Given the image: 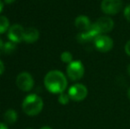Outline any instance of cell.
<instances>
[{"mask_svg":"<svg viewBox=\"0 0 130 129\" xmlns=\"http://www.w3.org/2000/svg\"><path fill=\"white\" fill-rule=\"evenodd\" d=\"M4 72H5V65L0 60V75H1L2 73H4Z\"/></svg>","mask_w":130,"mask_h":129,"instance_id":"cell-20","label":"cell"},{"mask_svg":"<svg viewBox=\"0 0 130 129\" xmlns=\"http://www.w3.org/2000/svg\"><path fill=\"white\" fill-rule=\"evenodd\" d=\"M84 72H85L84 65L80 61L74 60L67 65V74L71 81H76L80 80L83 77Z\"/></svg>","mask_w":130,"mask_h":129,"instance_id":"cell-3","label":"cell"},{"mask_svg":"<svg viewBox=\"0 0 130 129\" xmlns=\"http://www.w3.org/2000/svg\"><path fill=\"white\" fill-rule=\"evenodd\" d=\"M125 51L126 53H127V55L130 56V40L128 42H127V43H126L125 45Z\"/></svg>","mask_w":130,"mask_h":129,"instance_id":"cell-19","label":"cell"},{"mask_svg":"<svg viewBox=\"0 0 130 129\" xmlns=\"http://www.w3.org/2000/svg\"><path fill=\"white\" fill-rule=\"evenodd\" d=\"M123 3L121 0H103L101 10L107 15H116L122 10Z\"/></svg>","mask_w":130,"mask_h":129,"instance_id":"cell-4","label":"cell"},{"mask_svg":"<svg viewBox=\"0 0 130 129\" xmlns=\"http://www.w3.org/2000/svg\"><path fill=\"white\" fill-rule=\"evenodd\" d=\"M27 129H32V128H27Z\"/></svg>","mask_w":130,"mask_h":129,"instance_id":"cell-28","label":"cell"},{"mask_svg":"<svg viewBox=\"0 0 130 129\" xmlns=\"http://www.w3.org/2000/svg\"><path fill=\"white\" fill-rule=\"evenodd\" d=\"M69 100H70V97H69L68 94H65V93L59 94V97H58V103H61L63 105L67 104L69 103Z\"/></svg>","mask_w":130,"mask_h":129,"instance_id":"cell-17","label":"cell"},{"mask_svg":"<svg viewBox=\"0 0 130 129\" xmlns=\"http://www.w3.org/2000/svg\"><path fill=\"white\" fill-rule=\"evenodd\" d=\"M74 25L75 27L78 28L80 31H86L89 28H90L91 27V23L90 21H89V18L87 17V16L84 15H80L78 16L77 18L74 21Z\"/></svg>","mask_w":130,"mask_h":129,"instance_id":"cell-11","label":"cell"},{"mask_svg":"<svg viewBox=\"0 0 130 129\" xmlns=\"http://www.w3.org/2000/svg\"><path fill=\"white\" fill-rule=\"evenodd\" d=\"M34 79L32 75L27 72H23L17 76L16 84L18 88L24 92L30 91L34 87Z\"/></svg>","mask_w":130,"mask_h":129,"instance_id":"cell-5","label":"cell"},{"mask_svg":"<svg viewBox=\"0 0 130 129\" xmlns=\"http://www.w3.org/2000/svg\"><path fill=\"white\" fill-rule=\"evenodd\" d=\"M24 35H25V29L21 25L14 24L9 28L8 38L10 41L13 42V43H18L24 41Z\"/></svg>","mask_w":130,"mask_h":129,"instance_id":"cell-9","label":"cell"},{"mask_svg":"<svg viewBox=\"0 0 130 129\" xmlns=\"http://www.w3.org/2000/svg\"><path fill=\"white\" fill-rule=\"evenodd\" d=\"M17 119H18L17 112L14 110H12V109L7 110L5 112V114H4V119H5V121L7 124H10V125L14 124L16 122V120H17Z\"/></svg>","mask_w":130,"mask_h":129,"instance_id":"cell-13","label":"cell"},{"mask_svg":"<svg viewBox=\"0 0 130 129\" xmlns=\"http://www.w3.org/2000/svg\"><path fill=\"white\" fill-rule=\"evenodd\" d=\"M68 95L70 99L75 102H80L84 100L88 96V88L80 83L73 85L68 90Z\"/></svg>","mask_w":130,"mask_h":129,"instance_id":"cell-7","label":"cell"},{"mask_svg":"<svg viewBox=\"0 0 130 129\" xmlns=\"http://www.w3.org/2000/svg\"><path fill=\"white\" fill-rule=\"evenodd\" d=\"M124 16L127 19V21L130 22V5H127L126 8L124 9Z\"/></svg>","mask_w":130,"mask_h":129,"instance_id":"cell-18","label":"cell"},{"mask_svg":"<svg viewBox=\"0 0 130 129\" xmlns=\"http://www.w3.org/2000/svg\"><path fill=\"white\" fill-rule=\"evenodd\" d=\"M2 52H4V43L1 38H0V54H1Z\"/></svg>","mask_w":130,"mask_h":129,"instance_id":"cell-21","label":"cell"},{"mask_svg":"<svg viewBox=\"0 0 130 129\" xmlns=\"http://www.w3.org/2000/svg\"><path fill=\"white\" fill-rule=\"evenodd\" d=\"M127 97H128V98L130 99V88H129L128 91H127Z\"/></svg>","mask_w":130,"mask_h":129,"instance_id":"cell-26","label":"cell"},{"mask_svg":"<svg viewBox=\"0 0 130 129\" xmlns=\"http://www.w3.org/2000/svg\"><path fill=\"white\" fill-rule=\"evenodd\" d=\"M60 59L63 61L64 63H67V64H70L73 60V55L71 52L69 51H64L63 53L60 56Z\"/></svg>","mask_w":130,"mask_h":129,"instance_id":"cell-16","label":"cell"},{"mask_svg":"<svg viewBox=\"0 0 130 129\" xmlns=\"http://www.w3.org/2000/svg\"><path fill=\"white\" fill-rule=\"evenodd\" d=\"M44 86L52 94L64 93L67 87V80L63 72L58 70L49 72L44 77Z\"/></svg>","mask_w":130,"mask_h":129,"instance_id":"cell-1","label":"cell"},{"mask_svg":"<svg viewBox=\"0 0 130 129\" xmlns=\"http://www.w3.org/2000/svg\"><path fill=\"white\" fill-rule=\"evenodd\" d=\"M43 107V102L39 96L36 94H30L25 97L22 103V110L27 115L36 116L42 112Z\"/></svg>","mask_w":130,"mask_h":129,"instance_id":"cell-2","label":"cell"},{"mask_svg":"<svg viewBox=\"0 0 130 129\" xmlns=\"http://www.w3.org/2000/svg\"><path fill=\"white\" fill-rule=\"evenodd\" d=\"M3 8H4V4H3V2H2L1 0H0V12H2Z\"/></svg>","mask_w":130,"mask_h":129,"instance_id":"cell-23","label":"cell"},{"mask_svg":"<svg viewBox=\"0 0 130 129\" xmlns=\"http://www.w3.org/2000/svg\"><path fill=\"white\" fill-rule=\"evenodd\" d=\"M4 1H5L6 4H12V3H13L15 0H4Z\"/></svg>","mask_w":130,"mask_h":129,"instance_id":"cell-24","label":"cell"},{"mask_svg":"<svg viewBox=\"0 0 130 129\" xmlns=\"http://www.w3.org/2000/svg\"><path fill=\"white\" fill-rule=\"evenodd\" d=\"M94 24L96 25V27L101 34L111 32L112 30L113 27H114V22L110 17L98 18Z\"/></svg>","mask_w":130,"mask_h":129,"instance_id":"cell-10","label":"cell"},{"mask_svg":"<svg viewBox=\"0 0 130 129\" xmlns=\"http://www.w3.org/2000/svg\"><path fill=\"white\" fill-rule=\"evenodd\" d=\"M127 72H128V73H129V75H130V65L127 66Z\"/></svg>","mask_w":130,"mask_h":129,"instance_id":"cell-27","label":"cell"},{"mask_svg":"<svg viewBox=\"0 0 130 129\" xmlns=\"http://www.w3.org/2000/svg\"><path fill=\"white\" fill-rule=\"evenodd\" d=\"M9 21L5 16H0V34H4L9 28Z\"/></svg>","mask_w":130,"mask_h":129,"instance_id":"cell-14","label":"cell"},{"mask_svg":"<svg viewBox=\"0 0 130 129\" xmlns=\"http://www.w3.org/2000/svg\"><path fill=\"white\" fill-rule=\"evenodd\" d=\"M94 46L98 51L100 52H108L112 49L113 41L111 37L107 35L100 34L94 41Z\"/></svg>","mask_w":130,"mask_h":129,"instance_id":"cell-8","label":"cell"},{"mask_svg":"<svg viewBox=\"0 0 130 129\" xmlns=\"http://www.w3.org/2000/svg\"><path fill=\"white\" fill-rule=\"evenodd\" d=\"M16 50V43L12 41L4 43V52L6 54H11Z\"/></svg>","mask_w":130,"mask_h":129,"instance_id":"cell-15","label":"cell"},{"mask_svg":"<svg viewBox=\"0 0 130 129\" xmlns=\"http://www.w3.org/2000/svg\"><path fill=\"white\" fill-rule=\"evenodd\" d=\"M101 33L98 29L95 24H92L90 28L86 31H82L77 34V41L80 43H89L90 42H94L98 36L100 35Z\"/></svg>","mask_w":130,"mask_h":129,"instance_id":"cell-6","label":"cell"},{"mask_svg":"<svg viewBox=\"0 0 130 129\" xmlns=\"http://www.w3.org/2000/svg\"><path fill=\"white\" fill-rule=\"evenodd\" d=\"M40 129H52V128H51L50 126H43V127L40 128Z\"/></svg>","mask_w":130,"mask_h":129,"instance_id":"cell-25","label":"cell"},{"mask_svg":"<svg viewBox=\"0 0 130 129\" xmlns=\"http://www.w3.org/2000/svg\"><path fill=\"white\" fill-rule=\"evenodd\" d=\"M0 129H8V127H7V126L5 124L0 122Z\"/></svg>","mask_w":130,"mask_h":129,"instance_id":"cell-22","label":"cell"},{"mask_svg":"<svg viewBox=\"0 0 130 129\" xmlns=\"http://www.w3.org/2000/svg\"><path fill=\"white\" fill-rule=\"evenodd\" d=\"M38 39H39V31L36 28L30 27L25 30L24 41L27 43H34Z\"/></svg>","mask_w":130,"mask_h":129,"instance_id":"cell-12","label":"cell"}]
</instances>
